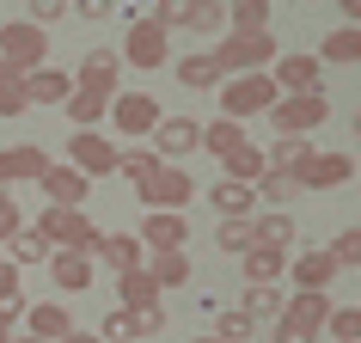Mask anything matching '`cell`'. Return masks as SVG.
<instances>
[{
	"mask_svg": "<svg viewBox=\"0 0 361 343\" xmlns=\"http://www.w3.org/2000/svg\"><path fill=\"white\" fill-rule=\"evenodd\" d=\"M282 104V86H276V74H233L227 86H221V116H233V123H245V116H264Z\"/></svg>",
	"mask_w": 361,
	"mask_h": 343,
	"instance_id": "1",
	"label": "cell"
},
{
	"mask_svg": "<svg viewBox=\"0 0 361 343\" xmlns=\"http://www.w3.org/2000/svg\"><path fill=\"white\" fill-rule=\"evenodd\" d=\"M0 61H13L25 80L43 74V68H49V37H43V25L6 19V25H0Z\"/></svg>",
	"mask_w": 361,
	"mask_h": 343,
	"instance_id": "2",
	"label": "cell"
},
{
	"mask_svg": "<svg viewBox=\"0 0 361 343\" xmlns=\"http://www.w3.org/2000/svg\"><path fill=\"white\" fill-rule=\"evenodd\" d=\"M214 61H221V68H227V80H233V74H269L282 56H276V37H269V31H257V37L227 31V37H221V49H214Z\"/></svg>",
	"mask_w": 361,
	"mask_h": 343,
	"instance_id": "3",
	"label": "cell"
},
{
	"mask_svg": "<svg viewBox=\"0 0 361 343\" xmlns=\"http://www.w3.org/2000/svg\"><path fill=\"white\" fill-rule=\"evenodd\" d=\"M37 233H43L56 251H92V258H98V239H104V233L86 221V209H43Z\"/></svg>",
	"mask_w": 361,
	"mask_h": 343,
	"instance_id": "4",
	"label": "cell"
},
{
	"mask_svg": "<svg viewBox=\"0 0 361 343\" xmlns=\"http://www.w3.org/2000/svg\"><path fill=\"white\" fill-rule=\"evenodd\" d=\"M68 166H80L86 178H111V172H123V148L104 141L98 129H74L68 135Z\"/></svg>",
	"mask_w": 361,
	"mask_h": 343,
	"instance_id": "5",
	"label": "cell"
},
{
	"mask_svg": "<svg viewBox=\"0 0 361 343\" xmlns=\"http://www.w3.org/2000/svg\"><path fill=\"white\" fill-rule=\"evenodd\" d=\"M324 116H331V98H324V92H306V98H282V104L269 111V123H276V135H288V141H306Z\"/></svg>",
	"mask_w": 361,
	"mask_h": 343,
	"instance_id": "6",
	"label": "cell"
},
{
	"mask_svg": "<svg viewBox=\"0 0 361 343\" xmlns=\"http://www.w3.org/2000/svg\"><path fill=\"white\" fill-rule=\"evenodd\" d=\"M135 196L147 203V215H184V203L196 196V184H190V172H184V166H166L153 184H141Z\"/></svg>",
	"mask_w": 361,
	"mask_h": 343,
	"instance_id": "7",
	"label": "cell"
},
{
	"mask_svg": "<svg viewBox=\"0 0 361 343\" xmlns=\"http://www.w3.org/2000/svg\"><path fill=\"white\" fill-rule=\"evenodd\" d=\"M166 49H171V31L153 25V13L123 31V61H129V68H166Z\"/></svg>",
	"mask_w": 361,
	"mask_h": 343,
	"instance_id": "8",
	"label": "cell"
},
{
	"mask_svg": "<svg viewBox=\"0 0 361 343\" xmlns=\"http://www.w3.org/2000/svg\"><path fill=\"white\" fill-rule=\"evenodd\" d=\"M269 74H276L282 98H306V92H324V86H319V80H324V61H319V56H306V49H288V56L276 61Z\"/></svg>",
	"mask_w": 361,
	"mask_h": 343,
	"instance_id": "9",
	"label": "cell"
},
{
	"mask_svg": "<svg viewBox=\"0 0 361 343\" xmlns=\"http://www.w3.org/2000/svg\"><path fill=\"white\" fill-rule=\"evenodd\" d=\"M294 178H300V191H337V184H349V178H355V160H349V153L312 148V160H306Z\"/></svg>",
	"mask_w": 361,
	"mask_h": 343,
	"instance_id": "10",
	"label": "cell"
},
{
	"mask_svg": "<svg viewBox=\"0 0 361 343\" xmlns=\"http://www.w3.org/2000/svg\"><path fill=\"white\" fill-rule=\"evenodd\" d=\"M202 148V123L196 116H166L159 129H153V153L166 160V166H178L184 153H196Z\"/></svg>",
	"mask_w": 361,
	"mask_h": 343,
	"instance_id": "11",
	"label": "cell"
},
{
	"mask_svg": "<svg viewBox=\"0 0 361 343\" xmlns=\"http://www.w3.org/2000/svg\"><path fill=\"white\" fill-rule=\"evenodd\" d=\"M111 123H116L123 135H153L166 116H159V98H153V92H116Z\"/></svg>",
	"mask_w": 361,
	"mask_h": 343,
	"instance_id": "12",
	"label": "cell"
},
{
	"mask_svg": "<svg viewBox=\"0 0 361 343\" xmlns=\"http://www.w3.org/2000/svg\"><path fill=\"white\" fill-rule=\"evenodd\" d=\"M49 166H56V160L43 148H31V141H25V148H0V184H43Z\"/></svg>",
	"mask_w": 361,
	"mask_h": 343,
	"instance_id": "13",
	"label": "cell"
},
{
	"mask_svg": "<svg viewBox=\"0 0 361 343\" xmlns=\"http://www.w3.org/2000/svg\"><path fill=\"white\" fill-rule=\"evenodd\" d=\"M337 270H343V264L331 258V246H312V251H300V258H294V270H288V276H294V294H324Z\"/></svg>",
	"mask_w": 361,
	"mask_h": 343,
	"instance_id": "14",
	"label": "cell"
},
{
	"mask_svg": "<svg viewBox=\"0 0 361 343\" xmlns=\"http://www.w3.org/2000/svg\"><path fill=\"white\" fill-rule=\"evenodd\" d=\"M37 191L49 196V209H80V203H86V191H92V178L61 160V166H49V178H43Z\"/></svg>",
	"mask_w": 361,
	"mask_h": 343,
	"instance_id": "15",
	"label": "cell"
},
{
	"mask_svg": "<svg viewBox=\"0 0 361 343\" xmlns=\"http://www.w3.org/2000/svg\"><path fill=\"white\" fill-rule=\"evenodd\" d=\"M49 282H56V294H86L92 288V251H56Z\"/></svg>",
	"mask_w": 361,
	"mask_h": 343,
	"instance_id": "16",
	"label": "cell"
},
{
	"mask_svg": "<svg viewBox=\"0 0 361 343\" xmlns=\"http://www.w3.org/2000/svg\"><path fill=\"white\" fill-rule=\"evenodd\" d=\"M80 86H92V92H111L116 98V80H123V49H86L80 61Z\"/></svg>",
	"mask_w": 361,
	"mask_h": 343,
	"instance_id": "17",
	"label": "cell"
},
{
	"mask_svg": "<svg viewBox=\"0 0 361 343\" xmlns=\"http://www.w3.org/2000/svg\"><path fill=\"white\" fill-rule=\"evenodd\" d=\"M25 331H31L37 343H68V337H74V319H68V306H61V301H37L31 313H25Z\"/></svg>",
	"mask_w": 361,
	"mask_h": 343,
	"instance_id": "18",
	"label": "cell"
},
{
	"mask_svg": "<svg viewBox=\"0 0 361 343\" xmlns=\"http://www.w3.org/2000/svg\"><path fill=\"white\" fill-rule=\"evenodd\" d=\"M141 246L147 251H184L190 246V221L184 215H147L141 221Z\"/></svg>",
	"mask_w": 361,
	"mask_h": 343,
	"instance_id": "19",
	"label": "cell"
},
{
	"mask_svg": "<svg viewBox=\"0 0 361 343\" xmlns=\"http://www.w3.org/2000/svg\"><path fill=\"white\" fill-rule=\"evenodd\" d=\"M98 258H104L116 276L147 270V246H141V233H104V239H98Z\"/></svg>",
	"mask_w": 361,
	"mask_h": 343,
	"instance_id": "20",
	"label": "cell"
},
{
	"mask_svg": "<svg viewBox=\"0 0 361 343\" xmlns=\"http://www.w3.org/2000/svg\"><path fill=\"white\" fill-rule=\"evenodd\" d=\"M209 203L221 209V221H257V191L251 184H233V178H214V191H209Z\"/></svg>",
	"mask_w": 361,
	"mask_h": 343,
	"instance_id": "21",
	"label": "cell"
},
{
	"mask_svg": "<svg viewBox=\"0 0 361 343\" xmlns=\"http://www.w3.org/2000/svg\"><path fill=\"white\" fill-rule=\"evenodd\" d=\"M282 270H294L288 251H276V246H251V251H245V288H276Z\"/></svg>",
	"mask_w": 361,
	"mask_h": 343,
	"instance_id": "22",
	"label": "cell"
},
{
	"mask_svg": "<svg viewBox=\"0 0 361 343\" xmlns=\"http://www.w3.org/2000/svg\"><path fill=\"white\" fill-rule=\"evenodd\" d=\"M178 80H184L190 92H209V86H227V68L214 61V49H196V56L178 61Z\"/></svg>",
	"mask_w": 361,
	"mask_h": 343,
	"instance_id": "23",
	"label": "cell"
},
{
	"mask_svg": "<svg viewBox=\"0 0 361 343\" xmlns=\"http://www.w3.org/2000/svg\"><path fill=\"white\" fill-rule=\"evenodd\" d=\"M282 319L306 325V331H331L337 306H331V294H288V313H282Z\"/></svg>",
	"mask_w": 361,
	"mask_h": 343,
	"instance_id": "24",
	"label": "cell"
},
{
	"mask_svg": "<svg viewBox=\"0 0 361 343\" xmlns=\"http://www.w3.org/2000/svg\"><path fill=\"white\" fill-rule=\"evenodd\" d=\"M202 148L214 153V160H233L239 148H251L245 123H233V116H214V123H202Z\"/></svg>",
	"mask_w": 361,
	"mask_h": 343,
	"instance_id": "25",
	"label": "cell"
},
{
	"mask_svg": "<svg viewBox=\"0 0 361 343\" xmlns=\"http://www.w3.org/2000/svg\"><path fill=\"white\" fill-rule=\"evenodd\" d=\"M74 86H80L74 74H61V68H43V74L25 80V98H31V104H68V98H74Z\"/></svg>",
	"mask_w": 361,
	"mask_h": 343,
	"instance_id": "26",
	"label": "cell"
},
{
	"mask_svg": "<svg viewBox=\"0 0 361 343\" xmlns=\"http://www.w3.org/2000/svg\"><path fill=\"white\" fill-rule=\"evenodd\" d=\"M116 294H123L116 306L141 313V306H159V294H166V288L153 282V270H129V276H116Z\"/></svg>",
	"mask_w": 361,
	"mask_h": 343,
	"instance_id": "27",
	"label": "cell"
},
{
	"mask_svg": "<svg viewBox=\"0 0 361 343\" xmlns=\"http://www.w3.org/2000/svg\"><path fill=\"white\" fill-rule=\"evenodd\" d=\"M116 98L111 92H92V86H74V98H68V116H74V129H98V116H111Z\"/></svg>",
	"mask_w": 361,
	"mask_h": 343,
	"instance_id": "28",
	"label": "cell"
},
{
	"mask_svg": "<svg viewBox=\"0 0 361 343\" xmlns=\"http://www.w3.org/2000/svg\"><path fill=\"white\" fill-rule=\"evenodd\" d=\"M221 166H227L233 184H251V191H257V184H264V172H269V148H239L233 160H221Z\"/></svg>",
	"mask_w": 361,
	"mask_h": 343,
	"instance_id": "29",
	"label": "cell"
},
{
	"mask_svg": "<svg viewBox=\"0 0 361 343\" xmlns=\"http://www.w3.org/2000/svg\"><path fill=\"white\" fill-rule=\"evenodd\" d=\"M319 61H343V68L361 61V25H337V31L319 43Z\"/></svg>",
	"mask_w": 361,
	"mask_h": 343,
	"instance_id": "30",
	"label": "cell"
},
{
	"mask_svg": "<svg viewBox=\"0 0 361 343\" xmlns=\"http://www.w3.org/2000/svg\"><path fill=\"white\" fill-rule=\"evenodd\" d=\"M147 270H153V282H159V288H184V282H190V251H153Z\"/></svg>",
	"mask_w": 361,
	"mask_h": 343,
	"instance_id": "31",
	"label": "cell"
},
{
	"mask_svg": "<svg viewBox=\"0 0 361 343\" xmlns=\"http://www.w3.org/2000/svg\"><path fill=\"white\" fill-rule=\"evenodd\" d=\"M239 313H251V319H269V325H282V313H288V294H282V288H245Z\"/></svg>",
	"mask_w": 361,
	"mask_h": 343,
	"instance_id": "32",
	"label": "cell"
},
{
	"mask_svg": "<svg viewBox=\"0 0 361 343\" xmlns=\"http://www.w3.org/2000/svg\"><path fill=\"white\" fill-rule=\"evenodd\" d=\"M159 172H166V160H159L153 148H123V178H129L135 191H141V184H153Z\"/></svg>",
	"mask_w": 361,
	"mask_h": 343,
	"instance_id": "33",
	"label": "cell"
},
{
	"mask_svg": "<svg viewBox=\"0 0 361 343\" xmlns=\"http://www.w3.org/2000/svg\"><path fill=\"white\" fill-rule=\"evenodd\" d=\"M294 233H300V227H294V215H288V209H269V215H257V246H276V251H288V246H294Z\"/></svg>",
	"mask_w": 361,
	"mask_h": 343,
	"instance_id": "34",
	"label": "cell"
},
{
	"mask_svg": "<svg viewBox=\"0 0 361 343\" xmlns=\"http://www.w3.org/2000/svg\"><path fill=\"white\" fill-rule=\"evenodd\" d=\"M227 6L221 0H190V31H202V37H227Z\"/></svg>",
	"mask_w": 361,
	"mask_h": 343,
	"instance_id": "35",
	"label": "cell"
},
{
	"mask_svg": "<svg viewBox=\"0 0 361 343\" xmlns=\"http://www.w3.org/2000/svg\"><path fill=\"white\" fill-rule=\"evenodd\" d=\"M25 74L13 68V61H0V116H25Z\"/></svg>",
	"mask_w": 361,
	"mask_h": 343,
	"instance_id": "36",
	"label": "cell"
},
{
	"mask_svg": "<svg viewBox=\"0 0 361 343\" xmlns=\"http://www.w3.org/2000/svg\"><path fill=\"white\" fill-rule=\"evenodd\" d=\"M233 31H245V37H257V31H269V0H233L227 6Z\"/></svg>",
	"mask_w": 361,
	"mask_h": 343,
	"instance_id": "37",
	"label": "cell"
},
{
	"mask_svg": "<svg viewBox=\"0 0 361 343\" xmlns=\"http://www.w3.org/2000/svg\"><path fill=\"white\" fill-rule=\"evenodd\" d=\"M49 258H56V246H49V239H43L37 227H25L19 239H13V264H25V270H31V264H49Z\"/></svg>",
	"mask_w": 361,
	"mask_h": 343,
	"instance_id": "38",
	"label": "cell"
},
{
	"mask_svg": "<svg viewBox=\"0 0 361 343\" xmlns=\"http://www.w3.org/2000/svg\"><path fill=\"white\" fill-rule=\"evenodd\" d=\"M214 246H221V251H239V258H245V251L257 246V221H221V227H214Z\"/></svg>",
	"mask_w": 361,
	"mask_h": 343,
	"instance_id": "39",
	"label": "cell"
},
{
	"mask_svg": "<svg viewBox=\"0 0 361 343\" xmlns=\"http://www.w3.org/2000/svg\"><path fill=\"white\" fill-rule=\"evenodd\" d=\"M306 160H312V148H306V141H288V135H276V141H269V172H300Z\"/></svg>",
	"mask_w": 361,
	"mask_h": 343,
	"instance_id": "40",
	"label": "cell"
},
{
	"mask_svg": "<svg viewBox=\"0 0 361 343\" xmlns=\"http://www.w3.org/2000/svg\"><path fill=\"white\" fill-rule=\"evenodd\" d=\"M294 191H300V178H294V172H264V184H257V196H264L269 209H282Z\"/></svg>",
	"mask_w": 361,
	"mask_h": 343,
	"instance_id": "41",
	"label": "cell"
},
{
	"mask_svg": "<svg viewBox=\"0 0 361 343\" xmlns=\"http://www.w3.org/2000/svg\"><path fill=\"white\" fill-rule=\"evenodd\" d=\"M98 337H104V343H135V319H129V306H111V313H104V325H98Z\"/></svg>",
	"mask_w": 361,
	"mask_h": 343,
	"instance_id": "42",
	"label": "cell"
},
{
	"mask_svg": "<svg viewBox=\"0 0 361 343\" xmlns=\"http://www.w3.org/2000/svg\"><path fill=\"white\" fill-rule=\"evenodd\" d=\"M153 25H166V31H190V0H153Z\"/></svg>",
	"mask_w": 361,
	"mask_h": 343,
	"instance_id": "43",
	"label": "cell"
},
{
	"mask_svg": "<svg viewBox=\"0 0 361 343\" xmlns=\"http://www.w3.org/2000/svg\"><path fill=\"white\" fill-rule=\"evenodd\" d=\"M0 306H6V313H31V306L19 301V264H13V258H0Z\"/></svg>",
	"mask_w": 361,
	"mask_h": 343,
	"instance_id": "44",
	"label": "cell"
},
{
	"mask_svg": "<svg viewBox=\"0 0 361 343\" xmlns=\"http://www.w3.org/2000/svg\"><path fill=\"white\" fill-rule=\"evenodd\" d=\"M331 258H337L343 270H361V227H343L337 239H331Z\"/></svg>",
	"mask_w": 361,
	"mask_h": 343,
	"instance_id": "45",
	"label": "cell"
},
{
	"mask_svg": "<svg viewBox=\"0 0 361 343\" xmlns=\"http://www.w3.org/2000/svg\"><path fill=\"white\" fill-rule=\"evenodd\" d=\"M251 331H257L251 313H221V331H214V337L221 343H251Z\"/></svg>",
	"mask_w": 361,
	"mask_h": 343,
	"instance_id": "46",
	"label": "cell"
},
{
	"mask_svg": "<svg viewBox=\"0 0 361 343\" xmlns=\"http://www.w3.org/2000/svg\"><path fill=\"white\" fill-rule=\"evenodd\" d=\"M331 343H361V306H337V319H331Z\"/></svg>",
	"mask_w": 361,
	"mask_h": 343,
	"instance_id": "47",
	"label": "cell"
},
{
	"mask_svg": "<svg viewBox=\"0 0 361 343\" xmlns=\"http://www.w3.org/2000/svg\"><path fill=\"white\" fill-rule=\"evenodd\" d=\"M19 233H25V215H19V203H13V196H0V246H13Z\"/></svg>",
	"mask_w": 361,
	"mask_h": 343,
	"instance_id": "48",
	"label": "cell"
},
{
	"mask_svg": "<svg viewBox=\"0 0 361 343\" xmlns=\"http://www.w3.org/2000/svg\"><path fill=\"white\" fill-rule=\"evenodd\" d=\"M129 319H135V337H159V331H166V306H141Z\"/></svg>",
	"mask_w": 361,
	"mask_h": 343,
	"instance_id": "49",
	"label": "cell"
},
{
	"mask_svg": "<svg viewBox=\"0 0 361 343\" xmlns=\"http://www.w3.org/2000/svg\"><path fill=\"white\" fill-rule=\"evenodd\" d=\"M269 343H319V331H306V325L282 319V325H269Z\"/></svg>",
	"mask_w": 361,
	"mask_h": 343,
	"instance_id": "50",
	"label": "cell"
},
{
	"mask_svg": "<svg viewBox=\"0 0 361 343\" xmlns=\"http://www.w3.org/2000/svg\"><path fill=\"white\" fill-rule=\"evenodd\" d=\"M61 13H68V0H31V13H25V19H31V25H56Z\"/></svg>",
	"mask_w": 361,
	"mask_h": 343,
	"instance_id": "51",
	"label": "cell"
},
{
	"mask_svg": "<svg viewBox=\"0 0 361 343\" xmlns=\"http://www.w3.org/2000/svg\"><path fill=\"white\" fill-rule=\"evenodd\" d=\"M74 13H80V19H111V0H74Z\"/></svg>",
	"mask_w": 361,
	"mask_h": 343,
	"instance_id": "52",
	"label": "cell"
},
{
	"mask_svg": "<svg viewBox=\"0 0 361 343\" xmlns=\"http://www.w3.org/2000/svg\"><path fill=\"white\" fill-rule=\"evenodd\" d=\"M13 325H19V313H6V306H0V343H13V337H19Z\"/></svg>",
	"mask_w": 361,
	"mask_h": 343,
	"instance_id": "53",
	"label": "cell"
},
{
	"mask_svg": "<svg viewBox=\"0 0 361 343\" xmlns=\"http://www.w3.org/2000/svg\"><path fill=\"white\" fill-rule=\"evenodd\" d=\"M343 25H361V0H343Z\"/></svg>",
	"mask_w": 361,
	"mask_h": 343,
	"instance_id": "54",
	"label": "cell"
},
{
	"mask_svg": "<svg viewBox=\"0 0 361 343\" xmlns=\"http://www.w3.org/2000/svg\"><path fill=\"white\" fill-rule=\"evenodd\" d=\"M13 343H37V337H31V331H25V337H13Z\"/></svg>",
	"mask_w": 361,
	"mask_h": 343,
	"instance_id": "55",
	"label": "cell"
},
{
	"mask_svg": "<svg viewBox=\"0 0 361 343\" xmlns=\"http://www.w3.org/2000/svg\"><path fill=\"white\" fill-rule=\"evenodd\" d=\"M355 141H361V111H355Z\"/></svg>",
	"mask_w": 361,
	"mask_h": 343,
	"instance_id": "56",
	"label": "cell"
},
{
	"mask_svg": "<svg viewBox=\"0 0 361 343\" xmlns=\"http://www.w3.org/2000/svg\"><path fill=\"white\" fill-rule=\"evenodd\" d=\"M196 343H221V337H196Z\"/></svg>",
	"mask_w": 361,
	"mask_h": 343,
	"instance_id": "57",
	"label": "cell"
},
{
	"mask_svg": "<svg viewBox=\"0 0 361 343\" xmlns=\"http://www.w3.org/2000/svg\"><path fill=\"white\" fill-rule=\"evenodd\" d=\"M355 172H361V160H355Z\"/></svg>",
	"mask_w": 361,
	"mask_h": 343,
	"instance_id": "58",
	"label": "cell"
}]
</instances>
